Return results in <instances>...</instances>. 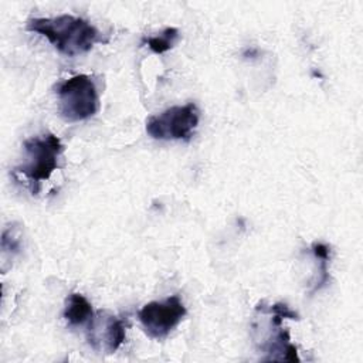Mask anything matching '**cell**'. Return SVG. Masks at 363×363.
Returning <instances> with one entry per match:
<instances>
[{
  "label": "cell",
  "mask_w": 363,
  "mask_h": 363,
  "mask_svg": "<svg viewBox=\"0 0 363 363\" xmlns=\"http://www.w3.org/2000/svg\"><path fill=\"white\" fill-rule=\"evenodd\" d=\"M26 28L45 37L61 54L67 57L88 52L94 44L105 43L99 30L94 24L72 14L28 18Z\"/></svg>",
  "instance_id": "6da1fadb"
},
{
  "label": "cell",
  "mask_w": 363,
  "mask_h": 363,
  "mask_svg": "<svg viewBox=\"0 0 363 363\" xmlns=\"http://www.w3.org/2000/svg\"><path fill=\"white\" fill-rule=\"evenodd\" d=\"M24 162L14 170L30 180L33 193L40 190V183L50 179L52 172L58 167V159L64 146L52 133L34 136L23 143Z\"/></svg>",
  "instance_id": "7a4b0ae2"
},
{
  "label": "cell",
  "mask_w": 363,
  "mask_h": 363,
  "mask_svg": "<svg viewBox=\"0 0 363 363\" xmlns=\"http://www.w3.org/2000/svg\"><path fill=\"white\" fill-rule=\"evenodd\" d=\"M58 112L67 122H79L98 111V91L91 77L74 75L57 86Z\"/></svg>",
  "instance_id": "3957f363"
},
{
  "label": "cell",
  "mask_w": 363,
  "mask_h": 363,
  "mask_svg": "<svg viewBox=\"0 0 363 363\" xmlns=\"http://www.w3.org/2000/svg\"><path fill=\"white\" fill-rule=\"evenodd\" d=\"M200 112L196 104L170 106L146 119V132L157 140H189L199 125Z\"/></svg>",
  "instance_id": "277c9868"
},
{
  "label": "cell",
  "mask_w": 363,
  "mask_h": 363,
  "mask_svg": "<svg viewBox=\"0 0 363 363\" xmlns=\"http://www.w3.org/2000/svg\"><path fill=\"white\" fill-rule=\"evenodd\" d=\"M186 306L177 295H172L164 301H152L143 305L138 318L152 339L162 340L182 322L186 316Z\"/></svg>",
  "instance_id": "5b68a950"
},
{
  "label": "cell",
  "mask_w": 363,
  "mask_h": 363,
  "mask_svg": "<svg viewBox=\"0 0 363 363\" xmlns=\"http://www.w3.org/2000/svg\"><path fill=\"white\" fill-rule=\"evenodd\" d=\"M126 329L122 319L108 311H98L89 322L86 339L89 346L99 352L111 354L125 342Z\"/></svg>",
  "instance_id": "8992f818"
},
{
  "label": "cell",
  "mask_w": 363,
  "mask_h": 363,
  "mask_svg": "<svg viewBox=\"0 0 363 363\" xmlns=\"http://www.w3.org/2000/svg\"><path fill=\"white\" fill-rule=\"evenodd\" d=\"M92 316H94L92 305L84 295L71 294L67 298L65 308H64V318L69 325L72 326L82 325L86 320H91Z\"/></svg>",
  "instance_id": "52a82bcc"
},
{
  "label": "cell",
  "mask_w": 363,
  "mask_h": 363,
  "mask_svg": "<svg viewBox=\"0 0 363 363\" xmlns=\"http://www.w3.org/2000/svg\"><path fill=\"white\" fill-rule=\"evenodd\" d=\"M179 38H180V33L176 27H166L162 33H159V35L146 37L143 40V44H147V47L155 54H163L172 50L179 41Z\"/></svg>",
  "instance_id": "ba28073f"
},
{
  "label": "cell",
  "mask_w": 363,
  "mask_h": 363,
  "mask_svg": "<svg viewBox=\"0 0 363 363\" xmlns=\"http://www.w3.org/2000/svg\"><path fill=\"white\" fill-rule=\"evenodd\" d=\"M21 247V240L20 235L16 234L14 227H7L3 231L1 235V248L4 252H10V254H16L20 251Z\"/></svg>",
  "instance_id": "9c48e42d"
},
{
  "label": "cell",
  "mask_w": 363,
  "mask_h": 363,
  "mask_svg": "<svg viewBox=\"0 0 363 363\" xmlns=\"http://www.w3.org/2000/svg\"><path fill=\"white\" fill-rule=\"evenodd\" d=\"M257 309H261V311L268 312V313H271V315H278V316H281L282 319H299L298 313L294 312V311H291L289 306H288L286 303H282V302L274 303V305H271V306H268V308H261V306L258 305Z\"/></svg>",
  "instance_id": "30bf717a"
}]
</instances>
